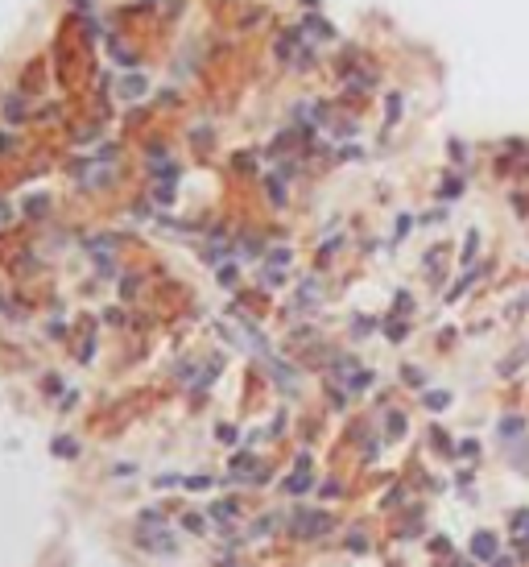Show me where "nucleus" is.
<instances>
[{"label": "nucleus", "instance_id": "20e7f679", "mask_svg": "<svg viewBox=\"0 0 529 567\" xmlns=\"http://www.w3.org/2000/svg\"><path fill=\"white\" fill-rule=\"evenodd\" d=\"M472 555H476V559H492V555H497V539H492L488 530H480V535L472 539Z\"/></svg>", "mask_w": 529, "mask_h": 567}, {"label": "nucleus", "instance_id": "f257e3e1", "mask_svg": "<svg viewBox=\"0 0 529 567\" xmlns=\"http://www.w3.org/2000/svg\"><path fill=\"white\" fill-rule=\"evenodd\" d=\"M137 539H141V547L145 551H174V535L161 526V522H153V526H137Z\"/></svg>", "mask_w": 529, "mask_h": 567}, {"label": "nucleus", "instance_id": "423d86ee", "mask_svg": "<svg viewBox=\"0 0 529 567\" xmlns=\"http://www.w3.org/2000/svg\"><path fill=\"white\" fill-rule=\"evenodd\" d=\"M211 514H215V522H236V501H219Z\"/></svg>", "mask_w": 529, "mask_h": 567}, {"label": "nucleus", "instance_id": "f03ea898", "mask_svg": "<svg viewBox=\"0 0 529 567\" xmlns=\"http://www.w3.org/2000/svg\"><path fill=\"white\" fill-rule=\"evenodd\" d=\"M294 530H298L302 539H319V535H327V530H331V514H315V510H302V514L294 518Z\"/></svg>", "mask_w": 529, "mask_h": 567}, {"label": "nucleus", "instance_id": "7ed1b4c3", "mask_svg": "<svg viewBox=\"0 0 529 567\" xmlns=\"http://www.w3.org/2000/svg\"><path fill=\"white\" fill-rule=\"evenodd\" d=\"M298 33H306V37H331L335 29H331V25H327L323 17H315V12H310V17H302V25H298Z\"/></svg>", "mask_w": 529, "mask_h": 567}, {"label": "nucleus", "instance_id": "ddd939ff", "mask_svg": "<svg viewBox=\"0 0 529 567\" xmlns=\"http://www.w3.org/2000/svg\"><path fill=\"white\" fill-rule=\"evenodd\" d=\"M401 431H406V419H401V414H393V419H389V435H401Z\"/></svg>", "mask_w": 529, "mask_h": 567}, {"label": "nucleus", "instance_id": "4468645a", "mask_svg": "<svg viewBox=\"0 0 529 567\" xmlns=\"http://www.w3.org/2000/svg\"><path fill=\"white\" fill-rule=\"evenodd\" d=\"M207 485H211L207 477H190V481H186V489H207Z\"/></svg>", "mask_w": 529, "mask_h": 567}, {"label": "nucleus", "instance_id": "6e6552de", "mask_svg": "<svg viewBox=\"0 0 529 567\" xmlns=\"http://www.w3.org/2000/svg\"><path fill=\"white\" fill-rule=\"evenodd\" d=\"M459 191H463V182H459V178H447V182H443V191H439V195H443V199H455V195H459Z\"/></svg>", "mask_w": 529, "mask_h": 567}, {"label": "nucleus", "instance_id": "9d476101", "mask_svg": "<svg viewBox=\"0 0 529 567\" xmlns=\"http://www.w3.org/2000/svg\"><path fill=\"white\" fill-rule=\"evenodd\" d=\"M447 402H451V398H447V394H426V406H430V410H443V406H447Z\"/></svg>", "mask_w": 529, "mask_h": 567}, {"label": "nucleus", "instance_id": "9b49d317", "mask_svg": "<svg viewBox=\"0 0 529 567\" xmlns=\"http://www.w3.org/2000/svg\"><path fill=\"white\" fill-rule=\"evenodd\" d=\"M54 452H58V456H74V452H79V448H74V443H70V439H58V443H54Z\"/></svg>", "mask_w": 529, "mask_h": 567}, {"label": "nucleus", "instance_id": "dca6fc26", "mask_svg": "<svg viewBox=\"0 0 529 567\" xmlns=\"http://www.w3.org/2000/svg\"><path fill=\"white\" fill-rule=\"evenodd\" d=\"M4 220H8V207H4V203H0V224H4Z\"/></svg>", "mask_w": 529, "mask_h": 567}, {"label": "nucleus", "instance_id": "1a4fd4ad", "mask_svg": "<svg viewBox=\"0 0 529 567\" xmlns=\"http://www.w3.org/2000/svg\"><path fill=\"white\" fill-rule=\"evenodd\" d=\"M501 435H505V439H509V435H521V419H505V423H501Z\"/></svg>", "mask_w": 529, "mask_h": 567}, {"label": "nucleus", "instance_id": "0eeeda50", "mask_svg": "<svg viewBox=\"0 0 529 567\" xmlns=\"http://www.w3.org/2000/svg\"><path fill=\"white\" fill-rule=\"evenodd\" d=\"M286 489H290V493H306V489H310V477H306V472H294V477L286 481Z\"/></svg>", "mask_w": 529, "mask_h": 567}, {"label": "nucleus", "instance_id": "39448f33", "mask_svg": "<svg viewBox=\"0 0 529 567\" xmlns=\"http://www.w3.org/2000/svg\"><path fill=\"white\" fill-rule=\"evenodd\" d=\"M4 120H8V124H21V120H25V99H21V95H8V99H4Z\"/></svg>", "mask_w": 529, "mask_h": 567}, {"label": "nucleus", "instance_id": "2eb2a0df", "mask_svg": "<svg viewBox=\"0 0 529 567\" xmlns=\"http://www.w3.org/2000/svg\"><path fill=\"white\" fill-rule=\"evenodd\" d=\"M4 149H12V137H8V133H0V153H4Z\"/></svg>", "mask_w": 529, "mask_h": 567}, {"label": "nucleus", "instance_id": "f8f14e48", "mask_svg": "<svg viewBox=\"0 0 529 567\" xmlns=\"http://www.w3.org/2000/svg\"><path fill=\"white\" fill-rule=\"evenodd\" d=\"M141 91H145V83H141V79H128V83H124V95H141Z\"/></svg>", "mask_w": 529, "mask_h": 567}]
</instances>
